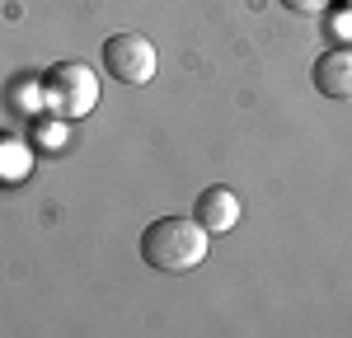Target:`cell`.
I'll use <instances>...</instances> for the list:
<instances>
[{
    "mask_svg": "<svg viewBox=\"0 0 352 338\" xmlns=\"http://www.w3.org/2000/svg\"><path fill=\"white\" fill-rule=\"evenodd\" d=\"M212 235L197 225V216H155V221L141 230L136 249L141 263L155 268V273H188L207 258Z\"/></svg>",
    "mask_w": 352,
    "mask_h": 338,
    "instance_id": "6da1fadb",
    "label": "cell"
},
{
    "mask_svg": "<svg viewBox=\"0 0 352 338\" xmlns=\"http://www.w3.org/2000/svg\"><path fill=\"white\" fill-rule=\"evenodd\" d=\"M43 94L61 122H76V117H89L99 104V76L85 61H56L43 76Z\"/></svg>",
    "mask_w": 352,
    "mask_h": 338,
    "instance_id": "7a4b0ae2",
    "label": "cell"
},
{
    "mask_svg": "<svg viewBox=\"0 0 352 338\" xmlns=\"http://www.w3.org/2000/svg\"><path fill=\"white\" fill-rule=\"evenodd\" d=\"M99 61H104V76H113L118 84H151L155 71H160L155 43L141 38V33H113V38H104Z\"/></svg>",
    "mask_w": 352,
    "mask_h": 338,
    "instance_id": "3957f363",
    "label": "cell"
},
{
    "mask_svg": "<svg viewBox=\"0 0 352 338\" xmlns=\"http://www.w3.org/2000/svg\"><path fill=\"white\" fill-rule=\"evenodd\" d=\"M310 80L324 99H338V104H352V47H329V52L315 56L310 66Z\"/></svg>",
    "mask_w": 352,
    "mask_h": 338,
    "instance_id": "277c9868",
    "label": "cell"
},
{
    "mask_svg": "<svg viewBox=\"0 0 352 338\" xmlns=\"http://www.w3.org/2000/svg\"><path fill=\"white\" fill-rule=\"evenodd\" d=\"M192 216H197V225H202L207 235H226V230H235V225H240V197L230 193L226 183H212V188H202V193H197Z\"/></svg>",
    "mask_w": 352,
    "mask_h": 338,
    "instance_id": "5b68a950",
    "label": "cell"
},
{
    "mask_svg": "<svg viewBox=\"0 0 352 338\" xmlns=\"http://www.w3.org/2000/svg\"><path fill=\"white\" fill-rule=\"evenodd\" d=\"M28 169H33V150L19 137H0V179L5 183H19Z\"/></svg>",
    "mask_w": 352,
    "mask_h": 338,
    "instance_id": "8992f818",
    "label": "cell"
},
{
    "mask_svg": "<svg viewBox=\"0 0 352 338\" xmlns=\"http://www.w3.org/2000/svg\"><path fill=\"white\" fill-rule=\"evenodd\" d=\"M324 28H333L338 43H348L352 38V10L348 5H343V10H324Z\"/></svg>",
    "mask_w": 352,
    "mask_h": 338,
    "instance_id": "52a82bcc",
    "label": "cell"
},
{
    "mask_svg": "<svg viewBox=\"0 0 352 338\" xmlns=\"http://www.w3.org/2000/svg\"><path fill=\"white\" fill-rule=\"evenodd\" d=\"M282 10H292V14H324L333 0H277Z\"/></svg>",
    "mask_w": 352,
    "mask_h": 338,
    "instance_id": "ba28073f",
    "label": "cell"
},
{
    "mask_svg": "<svg viewBox=\"0 0 352 338\" xmlns=\"http://www.w3.org/2000/svg\"><path fill=\"white\" fill-rule=\"evenodd\" d=\"M348 10H352V0H348Z\"/></svg>",
    "mask_w": 352,
    "mask_h": 338,
    "instance_id": "9c48e42d",
    "label": "cell"
}]
</instances>
